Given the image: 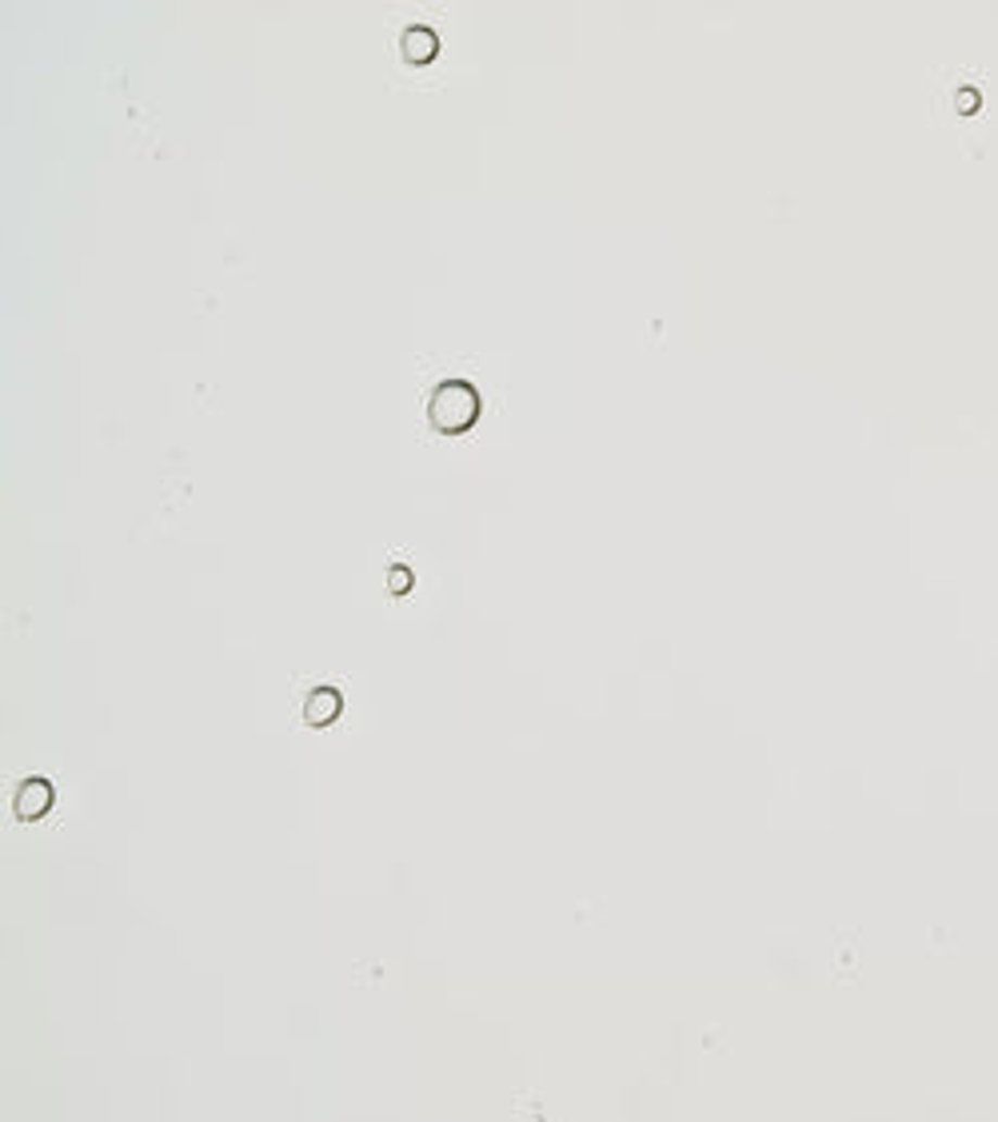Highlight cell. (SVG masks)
I'll list each match as a JSON object with an SVG mask.
<instances>
[{
	"instance_id": "1",
	"label": "cell",
	"mask_w": 998,
	"mask_h": 1122,
	"mask_svg": "<svg viewBox=\"0 0 998 1122\" xmlns=\"http://www.w3.org/2000/svg\"><path fill=\"white\" fill-rule=\"evenodd\" d=\"M424 419L435 436H476L483 424V388L480 383H464L456 376L432 383V392L424 400Z\"/></svg>"
},
{
	"instance_id": "2",
	"label": "cell",
	"mask_w": 998,
	"mask_h": 1122,
	"mask_svg": "<svg viewBox=\"0 0 998 1122\" xmlns=\"http://www.w3.org/2000/svg\"><path fill=\"white\" fill-rule=\"evenodd\" d=\"M9 811H13V819H21V823H40V819L52 811V783L49 779H25V783L13 791V799H9Z\"/></svg>"
},
{
	"instance_id": "3",
	"label": "cell",
	"mask_w": 998,
	"mask_h": 1122,
	"mask_svg": "<svg viewBox=\"0 0 998 1122\" xmlns=\"http://www.w3.org/2000/svg\"><path fill=\"white\" fill-rule=\"evenodd\" d=\"M340 711H344V704H340V691L336 688H312L304 695V704H300V719L308 728H332Z\"/></svg>"
},
{
	"instance_id": "4",
	"label": "cell",
	"mask_w": 998,
	"mask_h": 1122,
	"mask_svg": "<svg viewBox=\"0 0 998 1122\" xmlns=\"http://www.w3.org/2000/svg\"><path fill=\"white\" fill-rule=\"evenodd\" d=\"M435 52H440V37H435L432 28H424V25L404 28V37H400V61L404 64H432Z\"/></svg>"
},
{
	"instance_id": "5",
	"label": "cell",
	"mask_w": 998,
	"mask_h": 1122,
	"mask_svg": "<svg viewBox=\"0 0 998 1122\" xmlns=\"http://www.w3.org/2000/svg\"><path fill=\"white\" fill-rule=\"evenodd\" d=\"M404 592H407V564H392V568H388V595L400 600Z\"/></svg>"
}]
</instances>
